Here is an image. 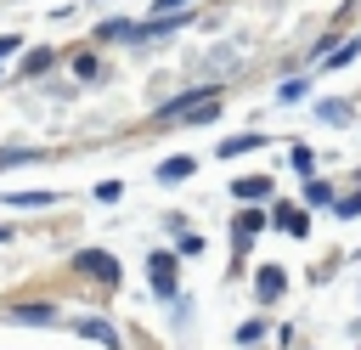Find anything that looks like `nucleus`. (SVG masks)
Wrapping results in <instances>:
<instances>
[{
  "mask_svg": "<svg viewBox=\"0 0 361 350\" xmlns=\"http://www.w3.org/2000/svg\"><path fill=\"white\" fill-rule=\"evenodd\" d=\"M11 316H17V322H51V305H17Z\"/></svg>",
  "mask_w": 361,
  "mask_h": 350,
  "instance_id": "10",
  "label": "nucleus"
},
{
  "mask_svg": "<svg viewBox=\"0 0 361 350\" xmlns=\"http://www.w3.org/2000/svg\"><path fill=\"white\" fill-rule=\"evenodd\" d=\"M79 333H85V339H96V344H107V350H118V333H113L107 322H96V316H90V322H79Z\"/></svg>",
  "mask_w": 361,
  "mask_h": 350,
  "instance_id": "4",
  "label": "nucleus"
},
{
  "mask_svg": "<svg viewBox=\"0 0 361 350\" xmlns=\"http://www.w3.org/2000/svg\"><path fill=\"white\" fill-rule=\"evenodd\" d=\"M192 175V158H164L158 164V181H186Z\"/></svg>",
  "mask_w": 361,
  "mask_h": 350,
  "instance_id": "6",
  "label": "nucleus"
},
{
  "mask_svg": "<svg viewBox=\"0 0 361 350\" xmlns=\"http://www.w3.org/2000/svg\"><path fill=\"white\" fill-rule=\"evenodd\" d=\"M265 135H231V141H220V158H237V152H254Z\"/></svg>",
  "mask_w": 361,
  "mask_h": 350,
  "instance_id": "5",
  "label": "nucleus"
},
{
  "mask_svg": "<svg viewBox=\"0 0 361 350\" xmlns=\"http://www.w3.org/2000/svg\"><path fill=\"white\" fill-rule=\"evenodd\" d=\"M186 6H192V0H158L152 11H186Z\"/></svg>",
  "mask_w": 361,
  "mask_h": 350,
  "instance_id": "14",
  "label": "nucleus"
},
{
  "mask_svg": "<svg viewBox=\"0 0 361 350\" xmlns=\"http://www.w3.org/2000/svg\"><path fill=\"white\" fill-rule=\"evenodd\" d=\"M17 45H23V40H11V34H0V56H6V51H17Z\"/></svg>",
  "mask_w": 361,
  "mask_h": 350,
  "instance_id": "15",
  "label": "nucleus"
},
{
  "mask_svg": "<svg viewBox=\"0 0 361 350\" xmlns=\"http://www.w3.org/2000/svg\"><path fill=\"white\" fill-rule=\"evenodd\" d=\"M73 265H79L85 277H96V282H118V260H113V254H102V248L73 254Z\"/></svg>",
  "mask_w": 361,
  "mask_h": 350,
  "instance_id": "1",
  "label": "nucleus"
},
{
  "mask_svg": "<svg viewBox=\"0 0 361 350\" xmlns=\"http://www.w3.org/2000/svg\"><path fill=\"white\" fill-rule=\"evenodd\" d=\"M259 333H265V322H243V327H237V339H243V344H254Z\"/></svg>",
  "mask_w": 361,
  "mask_h": 350,
  "instance_id": "13",
  "label": "nucleus"
},
{
  "mask_svg": "<svg viewBox=\"0 0 361 350\" xmlns=\"http://www.w3.org/2000/svg\"><path fill=\"white\" fill-rule=\"evenodd\" d=\"M231 192H237V198H265V192H271V181H265V175H254V181H237Z\"/></svg>",
  "mask_w": 361,
  "mask_h": 350,
  "instance_id": "9",
  "label": "nucleus"
},
{
  "mask_svg": "<svg viewBox=\"0 0 361 350\" xmlns=\"http://www.w3.org/2000/svg\"><path fill=\"white\" fill-rule=\"evenodd\" d=\"M6 203H11V209H45L51 192H6Z\"/></svg>",
  "mask_w": 361,
  "mask_h": 350,
  "instance_id": "7",
  "label": "nucleus"
},
{
  "mask_svg": "<svg viewBox=\"0 0 361 350\" xmlns=\"http://www.w3.org/2000/svg\"><path fill=\"white\" fill-rule=\"evenodd\" d=\"M130 34H135V23H107L102 28V40H130Z\"/></svg>",
  "mask_w": 361,
  "mask_h": 350,
  "instance_id": "12",
  "label": "nucleus"
},
{
  "mask_svg": "<svg viewBox=\"0 0 361 350\" xmlns=\"http://www.w3.org/2000/svg\"><path fill=\"white\" fill-rule=\"evenodd\" d=\"M355 51H361V40H350V45H338V51H333V56H327V68H344V62H350V56H355Z\"/></svg>",
  "mask_w": 361,
  "mask_h": 350,
  "instance_id": "11",
  "label": "nucleus"
},
{
  "mask_svg": "<svg viewBox=\"0 0 361 350\" xmlns=\"http://www.w3.org/2000/svg\"><path fill=\"white\" fill-rule=\"evenodd\" d=\"M152 288L164 299H175V254H152Z\"/></svg>",
  "mask_w": 361,
  "mask_h": 350,
  "instance_id": "2",
  "label": "nucleus"
},
{
  "mask_svg": "<svg viewBox=\"0 0 361 350\" xmlns=\"http://www.w3.org/2000/svg\"><path fill=\"white\" fill-rule=\"evenodd\" d=\"M254 288H259V299H276V294H282V271H276V265H265Z\"/></svg>",
  "mask_w": 361,
  "mask_h": 350,
  "instance_id": "8",
  "label": "nucleus"
},
{
  "mask_svg": "<svg viewBox=\"0 0 361 350\" xmlns=\"http://www.w3.org/2000/svg\"><path fill=\"white\" fill-rule=\"evenodd\" d=\"M276 226H282V231H293V237H305V226H310V220H305V209L282 203V209H276Z\"/></svg>",
  "mask_w": 361,
  "mask_h": 350,
  "instance_id": "3",
  "label": "nucleus"
}]
</instances>
